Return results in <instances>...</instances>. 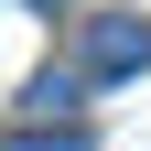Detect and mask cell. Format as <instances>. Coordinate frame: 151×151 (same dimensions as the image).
Wrapping results in <instances>:
<instances>
[{
  "mask_svg": "<svg viewBox=\"0 0 151 151\" xmlns=\"http://www.w3.org/2000/svg\"><path fill=\"white\" fill-rule=\"evenodd\" d=\"M11 151H97V140H86V129H76V119H32L22 140H11Z\"/></svg>",
  "mask_w": 151,
  "mask_h": 151,
  "instance_id": "7a4b0ae2",
  "label": "cell"
},
{
  "mask_svg": "<svg viewBox=\"0 0 151 151\" xmlns=\"http://www.w3.org/2000/svg\"><path fill=\"white\" fill-rule=\"evenodd\" d=\"M65 108H76V76L43 65V76H32V119H65Z\"/></svg>",
  "mask_w": 151,
  "mask_h": 151,
  "instance_id": "3957f363",
  "label": "cell"
},
{
  "mask_svg": "<svg viewBox=\"0 0 151 151\" xmlns=\"http://www.w3.org/2000/svg\"><path fill=\"white\" fill-rule=\"evenodd\" d=\"M22 11H65V0H22Z\"/></svg>",
  "mask_w": 151,
  "mask_h": 151,
  "instance_id": "277c9868",
  "label": "cell"
},
{
  "mask_svg": "<svg viewBox=\"0 0 151 151\" xmlns=\"http://www.w3.org/2000/svg\"><path fill=\"white\" fill-rule=\"evenodd\" d=\"M76 65L97 76V86L140 76V65H151V11H97V22H86V43H76Z\"/></svg>",
  "mask_w": 151,
  "mask_h": 151,
  "instance_id": "6da1fadb",
  "label": "cell"
}]
</instances>
